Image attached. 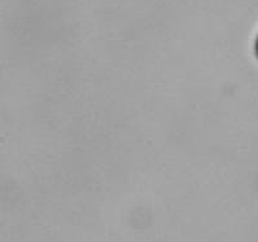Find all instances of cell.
<instances>
[{"mask_svg":"<svg viewBox=\"0 0 258 242\" xmlns=\"http://www.w3.org/2000/svg\"><path fill=\"white\" fill-rule=\"evenodd\" d=\"M255 54L258 57V36H257V40H255Z\"/></svg>","mask_w":258,"mask_h":242,"instance_id":"1","label":"cell"}]
</instances>
